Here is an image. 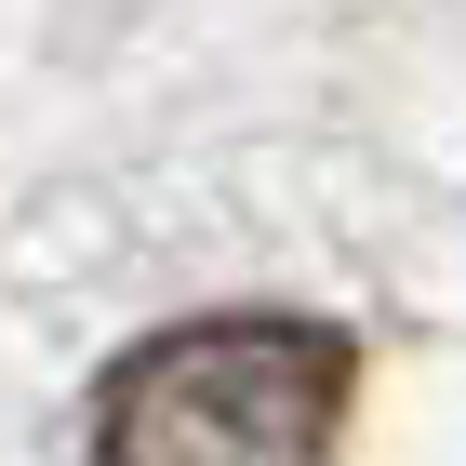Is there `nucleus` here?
Returning a JSON list of instances; mask_svg holds the SVG:
<instances>
[{
  "instance_id": "obj_1",
  "label": "nucleus",
  "mask_w": 466,
  "mask_h": 466,
  "mask_svg": "<svg viewBox=\"0 0 466 466\" xmlns=\"http://www.w3.org/2000/svg\"><path fill=\"white\" fill-rule=\"evenodd\" d=\"M360 333L214 307L94 373V466H347Z\"/></svg>"
}]
</instances>
